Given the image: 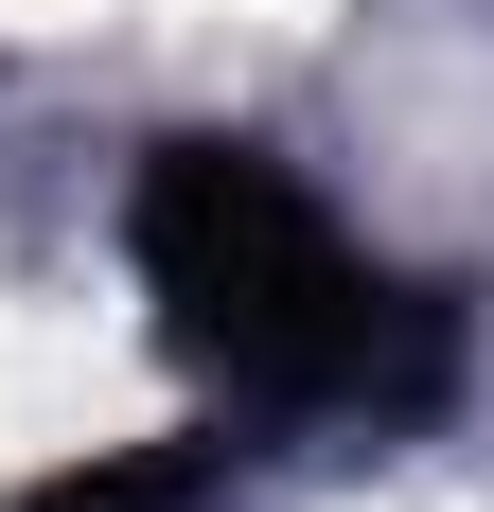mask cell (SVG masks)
Returning a JSON list of instances; mask_svg holds the SVG:
<instances>
[{"instance_id":"cell-1","label":"cell","mask_w":494,"mask_h":512,"mask_svg":"<svg viewBox=\"0 0 494 512\" xmlns=\"http://www.w3.org/2000/svg\"><path fill=\"white\" fill-rule=\"evenodd\" d=\"M124 248L159 283V336L247 424H424L459 389V301L371 265L265 142H159Z\"/></svg>"},{"instance_id":"cell-2","label":"cell","mask_w":494,"mask_h":512,"mask_svg":"<svg viewBox=\"0 0 494 512\" xmlns=\"http://www.w3.org/2000/svg\"><path fill=\"white\" fill-rule=\"evenodd\" d=\"M18 512H230V442H124V460L36 477Z\"/></svg>"}]
</instances>
